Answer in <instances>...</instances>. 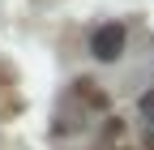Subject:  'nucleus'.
<instances>
[{
  "label": "nucleus",
  "instance_id": "f257e3e1",
  "mask_svg": "<svg viewBox=\"0 0 154 150\" xmlns=\"http://www.w3.org/2000/svg\"><path fill=\"white\" fill-rule=\"evenodd\" d=\"M124 26L120 22H107V26H99L90 34V52H94V60H103V64H111V60H120V52H124Z\"/></svg>",
  "mask_w": 154,
  "mask_h": 150
},
{
  "label": "nucleus",
  "instance_id": "f03ea898",
  "mask_svg": "<svg viewBox=\"0 0 154 150\" xmlns=\"http://www.w3.org/2000/svg\"><path fill=\"white\" fill-rule=\"evenodd\" d=\"M77 95H86V99H90L94 107H103V103H107V99L99 95V90H94V82H86V77H82V82H77Z\"/></svg>",
  "mask_w": 154,
  "mask_h": 150
},
{
  "label": "nucleus",
  "instance_id": "7ed1b4c3",
  "mask_svg": "<svg viewBox=\"0 0 154 150\" xmlns=\"http://www.w3.org/2000/svg\"><path fill=\"white\" fill-rule=\"evenodd\" d=\"M137 107H141V116H146V120H154V90H146V95L137 99Z\"/></svg>",
  "mask_w": 154,
  "mask_h": 150
}]
</instances>
